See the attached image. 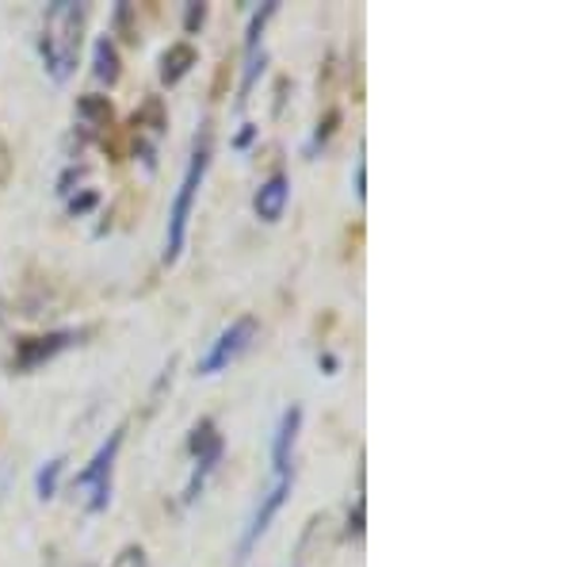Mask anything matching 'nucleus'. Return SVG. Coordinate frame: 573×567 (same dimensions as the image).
I'll return each instance as SVG.
<instances>
[{
  "label": "nucleus",
  "instance_id": "nucleus-1",
  "mask_svg": "<svg viewBox=\"0 0 573 567\" xmlns=\"http://www.w3.org/2000/svg\"><path fill=\"white\" fill-rule=\"evenodd\" d=\"M84 20H89V8L77 4V0H54L42 16V36H39V58L42 70L50 81H69L77 70V58H81V42H84Z\"/></svg>",
  "mask_w": 573,
  "mask_h": 567
},
{
  "label": "nucleus",
  "instance_id": "nucleus-2",
  "mask_svg": "<svg viewBox=\"0 0 573 567\" xmlns=\"http://www.w3.org/2000/svg\"><path fill=\"white\" fill-rule=\"evenodd\" d=\"M211 123H199V135H195V146H191V158H188V169L180 177V188L172 196V208H169V227H164V265H177L180 253L188 246V227H191V211H195V200H199V188H203V177L211 169Z\"/></svg>",
  "mask_w": 573,
  "mask_h": 567
},
{
  "label": "nucleus",
  "instance_id": "nucleus-3",
  "mask_svg": "<svg viewBox=\"0 0 573 567\" xmlns=\"http://www.w3.org/2000/svg\"><path fill=\"white\" fill-rule=\"evenodd\" d=\"M127 441V426H115L103 445L92 452V460L84 464L81 471L73 476V491L84 498V510L89 514H103L111 503V471H115V460H119V449Z\"/></svg>",
  "mask_w": 573,
  "mask_h": 567
},
{
  "label": "nucleus",
  "instance_id": "nucleus-4",
  "mask_svg": "<svg viewBox=\"0 0 573 567\" xmlns=\"http://www.w3.org/2000/svg\"><path fill=\"white\" fill-rule=\"evenodd\" d=\"M188 452H191V476L184 484V506H195L199 495H203L207 479L219 471V464L225 457V437L219 434L214 418H199L188 434Z\"/></svg>",
  "mask_w": 573,
  "mask_h": 567
},
{
  "label": "nucleus",
  "instance_id": "nucleus-5",
  "mask_svg": "<svg viewBox=\"0 0 573 567\" xmlns=\"http://www.w3.org/2000/svg\"><path fill=\"white\" fill-rule=\"evenodd\" d=\"M257 334H260V322L253 319V315H241V319H233L230 326H222L219 338H214L211 346H207V354L199 357L195 372L199 376L225 372V368H230L241 354H249V346L257 341Z\"/></svg>",
  "mask_w": 573,
  "mask_h": 567
},
{
  "label": "nucleus",
  "instance_id": "nucleus-6",
  "mask_svg": "<svg viewBox=\"0 0 573 567\" xmlns=\"http://www.w3.org/2000/svg\"><path fill=\"white\" fill-rule=\"evenodd\" d=\"M291 487H294V476H275L272 487H268V491L260 495V503L253 506V514H249L245 529H241L238 564H245L249 556H253V548L260 545V537H264V533L272 529V521L280 518V510L286 506V498H291Z\"/></svg>",
  "mask_w": 573,
  "mask_h": 567
},
{
  "label": "nucleus",
  "instance_id": "nucleus-7",
  "mask_svg": "<svg viewBox=\"0 0 573 567\" xmlns=\"http://www.w3.org/2000/svg\"><path fill=\"white\" fill-rule=\"evenodd\" d=\"M81 346V330H50V334H34V338H16L8 368L20 376L34 372V368L50 365L54 357H62L66 349Z\"/></svg>",
  "mask_w": 573,
  "mask_h": 567
},
{
  "label": "nucleus",
  "instance_id": "nucleus-8",
  "mask_svg": "<svg viewBox=\"0 0 573 567\" xmlns=\"http://www.w3.org/2000/svg\"><path fill=\"white\" fill-rule=\"evenodd\" d=\"M302 434V407L291 402V407L280 415L272 434V471L275 476H294V445H299Z\"/></svg>",
  "mask_w": 573,
  "mask_h": 567
},
{
  "label": "nucleus",
  "instance_id": "nucleus-9",
  "mask_svg": "<svg viewBox=\"0 0 573 567\" xmlns=\"http://www.w3.org/2000/svg\"><path fill=\"white\" fill-rule=\"evenodd\" d=\"M286 203H291V177L286 173H272L253 192V211L260 222H280Z\"/></svg>",
  "mask_w": 573,
  "mask_h": 567
},
{
  "label": "nucleus",
  "instance_id": "nucleus-10",
  "mask_svg": "<svg viewBox=\"0 0 573 567\" xmlns=\"http://www.w3.org/2000/svg\"><path fill=\"white\" fill-rule=\"evenodd\" d=\"M199 66V50L191 42H172L161 54V84H180Z\"/></svg>",
  "mask_w": 573,
  "mask_h": 567
},
{
  "label": "nucleus",
  "instance_id": "nucleus-11",
  "mask_svg": "<svg viewBox=\"0 0 573 567\" xmlns=\"http://www.w3.org/2000/svg\"><path fill=\"white\" fill-rule=\"evenodd\" d=\"M92 77L100 84H119V77H123V66H119V47L111 42L108 36H100L96 39V47H92Z\"/></svg>",
  "mask_w": 573,
  "mask_h": 567
},
{
  "label": "nucleus",
  "instance_id": "nucleus-12",
  "mask_svg": "<svg viewBox=\"0 0 573 567\" xmlns=\"http://www.w3.org/2000/svg\"><path fill=\"white\" fill-rule=\"evenodd\" d=\"M111 119H115V111H111L108 97H96V92H89V97L77 100V123H81L89 135L111 127Z\"/></svg>",
  "mask_w": 573,
  "mask_h": 567
},
{
  "label": "nucleus",
  "instance_id": "nucleus-13",
  "mask_svg": "<svg viewBox=\"0 0 573 567\" xmlns=\"http://www.w3.org/2000/svg\"><path fill=\"white\" fill-rule=\"evenodd\" d=\"M62 471H66V457L47 460L39 471H34V495H39L42 503H50V498L58 495V484H62Z\"/></svg>",
  "mask_w": 573,
  "mask_h": 567
},
{
  "label": "nucleus",
  "instance_id": "nucleus-14",
  "mask_svg": "<svg viewBox=\"0 0 573 567\" xmlns=\"http://www.w3.org/2000/svg\"><path fill=\"white\" fill-rule=\"evenodd\" d=\"M264 62H268L264 47H260V50H253V54H245V73H241L238 108H245V105H249V92H253V84L260 81V73H264Z\"/></svg>",
  "mask_w": 573,
  "mask_h": 567
},
{
  "label": "nucleus",
  "instance_id": "nucleus-15",
  "mask_svg": "<svg viewBox=\"0 0 573 567\" xmlns=\"http://www.w3.org/2000/svg\"><path fill=\"white\" fill-rule=\"evenodd\" d=\"M336 123H341V111H336V108H329V111H325V119H321V123H318L314 139H310V153H314V150H318V146H321V142H325V139H329V135H333V131H336Z\"/></svg>",
  "mask_w": 573,
  "mask_h": 567
},
{
  "label": "nucleus",
  "instance_id": "nucleus-16",
  "mask_svg": "<svg viewBox=\"0 0 573 567\" xmlns=\"http://www.w3.org/2000/svg\"><path fill=\"white\" fill-rule=\"evenodd\" d=\"M111 567H150V560H145V548L142 545H127L123 553L111 560Z\"/></svg>",
  "mask_w": 573,
  "mask_h": 567
},
{
  "label": "nucleus",
  "instance_id": "nucleus-17",
  "mask_svg": "<svg viewBox=\"0 0 573 567\" xmlns=\"http://www.w3.org/2000/svg\"><path fill=\"white\" fill-rule=\"evenodd\" d=\"M203 20H207V4H195V0H191V4L184 8V31H188V36H195V31L203 28Z\"/></svg>",
  "mask_w": 573,
  "mask_h": 567
},
{
  "label": "nucleus",
  "instance_id": "nucleus-18",
  "mask_svg": "<svg viewBox=\"0 0 573 567\" xmlns=\"http://www.w3.org/2000/svg\"><path fill=\"white\" fill-rule=\"evenodd\" d=\"M352 185H355V200H368V161H363V150H360V158H355Z\"/></svg>",
  "mask_w": 573,
  "mask_h": 567
},
{
  "label": "nucleus",
  "instance_id": "nucleus-19",
  "mask_svg": "<svg viewBox=\"0 0 573 567\" xmlns=\"http://www.w3.org/2000/svg\"><path fill=\"white\" fill-rule=\"evenodd\" d=\"M363 510H368V503H363V498H355V510L349 514V537H355V540L363 537Z\"/></svg>",
  "mask_w": 573,
  "mask_h": 567
},
{
  "label": "nucleus",
  "instance_id": "nucleus-20",
  "mask_svg": "<svg viewBox=\"0 0 573 567\" xmlns=\"http://www.w3.org/2000/svg\"><path fill=\"white\" fill-rule=\"evenodd\" d=\"M257 135H260V127H257V123H241V131L233 135V150H249Z\"/></svg>",
  "mask_w": 573,
  "mask_h": 567
},
{
  "label": "nucleus",
  "instance_id": "nucleus-21",
  "mask_svg": "<svg viewBox=\"0 0 573 567\" xmlns=\"http://www.w3.org/2000/svg\"><path fill=\"white\" fill-rule=\"evenodd\" d=\"M8 177H12V150H8V142L0 139V188L8 185Z\"/></svg>",
  "mask_w": 573,
  "mask_h": 567
},
{
  "label": "nucleus",
  "instance_id": "nucleus-22",
  "mask_svg": "<svg viewBox=\"0 0 573 567\" xmlns=\"http://www.w3.org/2000/svg\"><path fill=\"white\" fill-rule=\"evenodd\" d=\"M96 203V192H84V196H73V200H69V215H81V211H89Z\"/></svg>",
  "mask_w": 573,
  "mask_h": 567
},
{
  "label": "nucleus",
  "instance_id": "nucleus-23",
  "mask_svg": "<svg viewBox=\"0 0 573 567\" xmlns=\"http://www.w3.org/2000/svg\"><path fill=\"white\" fill-rule=\"evenodd\" d=\"M318 365H321V368H329V372H336V357H333V354H321Z\"/></svg>",
  "mask_w": 573,
  "mask_h": 567
}]
</instances>
